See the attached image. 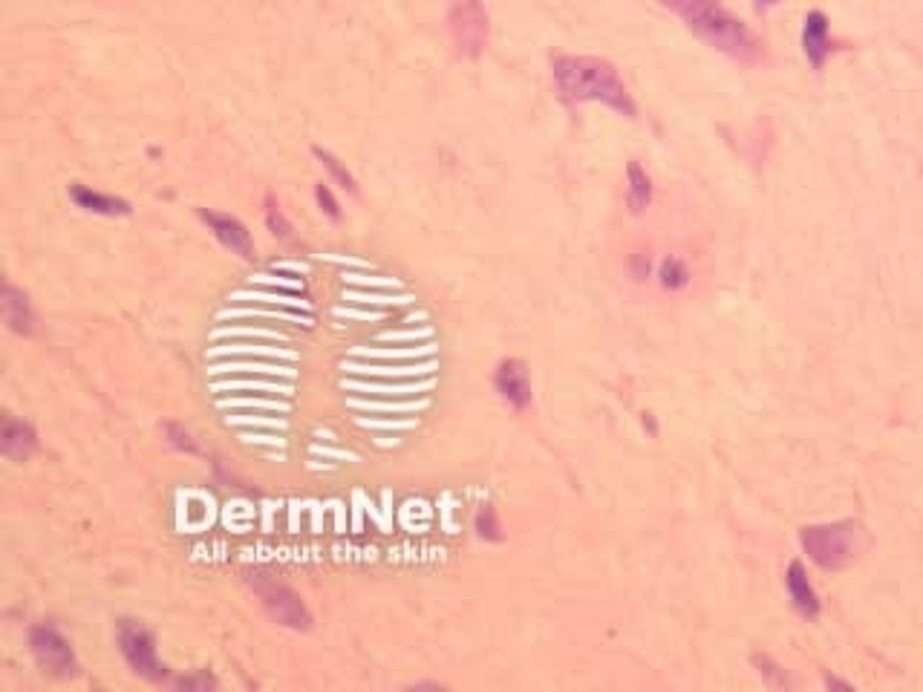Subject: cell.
<instances>
[{
  "label": "cell",
  "mask_w": 923,
  "mask_h": 692,
  "mask_svg": "<svg viewBox=\"0 0 923 692\" xmlns=\"http://www.w3.org/2000/svg\"><path fill=\"white\" fill-rule=\"evenodd\" d=\"M551 75H554V84L560 90V96L566 101H598L606 104L609 110L621 113L626 119H635L638 116V107L629 96L626 84L621 81L618 70L603 61V58H592V55H560L554 58L551 64Z\"/></svg>",
  "instance_id": "6da1fadb"
},
{
  "label": "cell",
  "mask_w": 923,
  "mask_h": 692,
  "mask_svg": "<svg viewBox=\"0 0 923 692\" xmlns=\"http://www.w3.org/2000/svg\"><path fill=\"white\" fill-rule=\"evenodd\" d=\"M678 15L687 21V26L701 41H707L710 47H716L730 58L753 61L759 55V41L753 38V32L739 18L724 12L716 0H687L678 9Z\"/></svg>",
  "instance_id": "7a4b0ae2"
},
{
  "label": "cell",
  "mask_w": 923,
  "mask_h": 692,
  "mask_svg": "<svg viewBox=\"0 0 923 692\" xmlns=\"http://www.w3.org/2000/svg\"><path fill=\"white\" fill-rule=\"evenodd\" d=\"M805 554L825 571H840L854 563L863 543V528L854 519L808 525L799 534Z\"/></svg>",
  "instance_id": "3957f363"
},
{
  "label": "cell",
  "mask_w": 923,
  "mask_h": 692,
  "mask_svg": "<svg viewBox=\"0 0 923 692\" xmlns=\"http://www.w3.org/2000/svg\"><path fill=\"white\" fill-rule=\"evenodd\" d=\"M448 32L450 41L462 58H479L488 38H491V24H488V12L482 6V0H459L453 3L448 12Z\"/></svg>",
  "instance_id": "277c9868"
},
{
  "label": "cell",
  "mask_w": 923,
  "mask_h": 692,
  "mask_svg": "<svg viewBox=\"0 0 923 692\" xmlns=\"http://www.w3.org/2000/svg\"><path fill=\"white\" fill-rule=\"evenodd\" d=\"M251 589L257 592L263 609H266L277 623H283V626H289V629H298V632H306V629L312 626V615L306 612L303 600H300L292 589H286L283 583L269 580V577H263V574H251Z\"/></svg>",
  "instance_id": "5b68a950"
},
{
  "label": "cell",
  "mask_w": 923,
  "mask_h": 692,
  "mask_svg": "<svg viewBox=\"0 0 923 692\" xmlns=\"http://www.w3.org/2000/svg\"><path fill=\"white\" fill-rule=\"evenodd\" d=\"M116 638H119V649H122L125 661L130 664V669H133L136 675H142V678H148V681H165V675H168V672H165V664H159L153 635H150L142 623H136V620H122Z\"/></svg>",
  "instance_id": "8992f818"
},
{
  "label": "cell",
  "mask_w": 923,
  "mask_h": 692,
  "mask_svg": "<svg viewBox=\"0 0 923 692\" xmlns=\"http://www.w3.org/2000/svg\"><path fill=\"white\" fill-rule=\"evenodd\" d=\"M29 649H32V658L38 661V667L55 675V678H73L78 672L73 646L52 626H32L29 629Z\"/></svg>",
  "instance_id": "52a82bcc"
},
{
  "label": "cell",
  "mask_w": 923,
  "mask_h": 692,
  "mask_svg": "<svg viewBox=\"0 0 923 692\" xmlns=\"http://www.w3.org/2000/svg\"><path fill=\"white\" fill-rule=\"evenodd\" d=\"M494 387L514 410H525L531 404V375L520 358H505L499 364L494 372Z\"/></svg>",
  "instance_id": "ba28073f"
},
{
  "label": "cell",
  "mask_w": 923,
  "mask_h": 692,
  "mask_svg": "<svg viewBox=\"0 0 923 692\" xmlns=\"http://www.w3.org/2000/svg\"><path fill=\"white\" fill-rule=\"evenodd\" d=\"M200 220L208 225V231H211L228 251H234V254H240V257H251L254 243H251L249 228L240 223V220H234V217H228V214L208 211V208H200Z\"/></svg>",
  "instance_id": "9c48e42d"
},
{
  "label": "cell",
  "mask_w": 923,
  "mask_h": 692,
  "mask_svg": "<svg viewBox=\"0 0 923 692\" xmlns=\"http://www.w3.org/2000/svg\"><path fill=\"white\" fill-rule=\"evenodd\" d=\"M802 50L805 58L814 70H823L828 55H831V24H828V15L814 9L805 15V26H802Z\"/></svg>",
  "instance_id": "30bf717a"
},
{
  "label": "cell",
  "mask_w": 923,
  "mask_h": 692,
  "mask_svg": "<svg viewBox=\"0 0 923 692\" xmlns=\"http://www.w3.org/2000/svg\"><path fill=\"white\" fill-rule=\"evenodd\" d=\"M0 445H3V456L9 462H26L38 450V433L32 430V424L6 413L3 427H0Z\"/></svg>",
  "instance_id": "8fae6325"
},
{
  "label": "cell",
  "mask_w": 923,
  "mask_h": 692,
  "mask_svg": "<svg viewBox=\"0 0 923 692\" xmlns=\"http://www.w3.org/2000/svg\"><path fill=\"white\" fill-rule=\"evenodd\" d=\"M3 321L18 335L35 332V309H32L29 297L21 289H15L12 283H6V289H3Z\"/></svg>",
  "instance_id": "7c38bea8"
},
{
  "label": "cell",
  "mask_w": 923,
  "mask_h": 692,
  "mask_svg": "<svg viewBox=\"0 0 923 692\" xmlns=\"http://www.w3.org/2000/svg\"><path fill=\"white\" fill-rule=\"evenodd\" d=\"M70 199H73L78 208L90 211V214H101V217H125L130 214V202L119 197H110V194H99L81 182L70 185Z\"/></svg>",
  "instance_id": "4fadbf2b"
},
{
  "label": "cell",
  "mask_w": 923,
  "mask_h": 692,
  "mask_svg": "<svg viewBox=\"0 0 923 692\" xmlns=\"http://www.w3.org/2000/svg\"><path fill=\"white\" fill-rule=\"evenodd\" d=\"M785 583H788V594H791V603H794V609H797L802 618H817L820 615V600H817V594L811 589V583H808V574H805V566L794 560L791 566H788V577H785Z\"/></svg>",
  "instance_id": "5bb4252c"
},
{
  "label": "cell",
  "mask_w": 923,
  "mask_h": 692,
  "mask_svg": "<svg viewBox=\"0 0 923 692\" xmlns=\"http://www.w3.org/2000/svg\"><path fill=\"white\" fill-rule=\"evenodd\" d=\"M649 202H652V179L638 162H629L626 165V205L632 214H644Z\"/></svg>",
  "instance_id": "9a60e30c"
},
{
  "label": "cell",
  "mask_w": 923,
  "mask_h": 692,
  "mask_svg": "<svg viewBox=\"0 0 923 692\" xmlns=\"http://www.w3.org/2000/svg\"><path fill=\"white\" fill-rule=\"evenodd\" d=\"M753 667L759 669V675L765 678V684L768 687H776V690H791V687H797V681L785 672V669L774 664L768 655H753Z\"/></svg>",
  "instance_id": "2e32d148"
},
{
  "label": "cell",
  "mask_w": 923,
  "mask_h": 692,
  "mask_svg": "<svg viewBox=\"0 0 923 692\" xmlns=\"http://www.w3.org/2000/svg\"><path fill=\"white\" fill-rule=\"evenodd\" d=\"M658 280H661V286H664V289L678 292V289H684V286H687L690 272H687V266H684L678 257H667V260L661 263V269H658Z\"/></svg>",
  "instance_id": "e0dca14e"
},
{
  "label": "cell",
  "mask_w": 923,
  "mask_h": 692,
  "mask_svg": "<svg viewBox=\"0 0 923 692\" xmlns=\"http://www.w3.org/2000/svg\"><path fill=\"white\" fill-rule=\"evenodd\" d=\"M315 156L321 159V165H324L326 171L332 173V179L344 188V191H350V194H358V185H355V179H352V173L332 156V153H326V150L315 148Z\"/></svg>",
  "instance_id": "ac0fdd59"
},
{
  "label": "cell",
  "mask_w": 923,
  "mask_h": 692,
  "mask_svg": "<svg viewBox=\"0 0 923 692\" xmlns=\"http://www.w3.org/2000/svg\"><path fill=\"white\" fill-rule=\"evenodd\" d=\"M476 534H479L482 540H491V543L502 540V525H499L497 511H494L491 505H485V508L476 514Z\"/></svg>",
  "instance_id": "d6986e66"
},
{
  "label": "cell",
  "mask_w": 923,
  "mask_h": 692,
  "mask_svg": "<svg viewBox=\"0 0 923 692\" xmlns=\"http://www.w3.org/2000/svg\"><path fill=\"white\" fill-rule=\"evenodd\" d=\"M162 430H165L168 442H171L176 450H185V453H197V450H200L197 439H194V433H191V430H185L182 424H176V421H165V424H162Z\"/></svg>",
  "instance_id": "ffe728a7"
},
{
  "label": "cell",
  "mask_w": 923,
  "mask_h": 692,
  "mask_svg": "<svg viewBox=\"0 0 923 692\" xmlns=\"http://www.w3.org/2000/svg\"><path fill=\"white\" fill-rule=\"evenodd\" d=\"M266 225H269V231L275 234V237H292V223L283 217V211L269 202V208H266Z\"/></svg>",
  "instance_id": "44dd1931"
},
{
  "label": "cell",
  "mask_w": 923,
  "mask_h": 692,
  "mask_svg": "<svg viewBox=\"0 0 923 692\" xmlns=\"http://www.w3.org/2000/svg\"><path fill=\"white\" fill-rule=\"evenodd\" d=\"M315 199H318L321 211H324V214H329L332 220H338V217H341V208H338V202H335V197H332V191L326 188L324 182H321V185H315Z\"/></svg>",
  "instance_id": "7402d4cb"
},
{
  "label": "cell",
  "mask_w": 923,
  "mask_h": 692,
  "mask_svg": "<svg viewBox=\"0 0 923 692\" xmlns=\"http://www.w3.org/2000/svg\"><path fill=\"white\" fill-rule=\"evenodd\" d=\"M176 687H182V690H211V687H217V681L208 672H200V675H191V678H179Z\"/></svg>",
  "instance_id": "603a6c76"
},
{
  "label": "cell",
  "mask_w": 923,
  "mask_h": 692,
  "mask_svg": "<svg viewBox=\"0 0 923 692\" xmlns=\"http://www.w3.org/2000/svg\"><path fill=\"white\" fill-rule=\"evenodd\" d=\"M825 684H828V690H854L851 684H846V681H837V678H825Z\"/></svg>",
  "instance_id": "cb8c5ba5"
},
{
  "label": "cell",
  "mask_w": 923,
  "mask_h": 692,
  "mask_svg": "<svg viewBox=\"0 0 923 692\" xmlns=\"http://www.w3.org/2000/svg\"><path fill=\"white\" fill-rule=\"evenodd\" d=\"M776 3H779V0H756V6H759L762 12H765V9H771V6H776Z\"/></svg>",
  "instance_id": "d4e9b609"
},
{
  "label": "cell",
  "mask_w": 923,
  "mask_h": 692,
  "mask_svg": "<svg viewBox=\"0 0 923 692\" xmlns=\"http://www.w3.org/2000/svg\"><path fill=\"white\" fill-rule=\"evenodd\" d=\"M661 3H667V6H673L675 12H678V9H681V6H684L687 0H661Z\"/></svg>",
  "instance_id": "484cf974"
}]
</instances>
